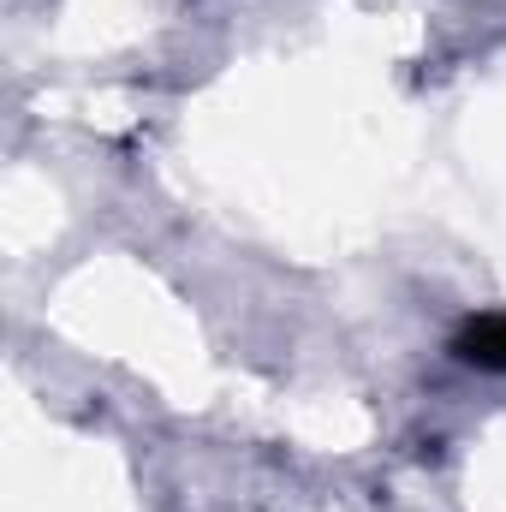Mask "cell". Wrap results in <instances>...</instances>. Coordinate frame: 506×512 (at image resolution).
I'll list each match as a JSON object with an SVG mask.
<instances>
[{
	"label": "cell",
	"instance_id": "6da1fadb",
	"mask_svg": "<svg viewBox=\"0 0 506 512\" xmlns=\"http://www.w3.org/2000/svg\"><path fill=\"white\" fill-rule=\"evenodd\" d=\"M459 358H471L483 370H506V316H483L477 328H465Z\"/></svg>",
	"mask_w": 506,
	"mask_h": 512
}]
</instances>
